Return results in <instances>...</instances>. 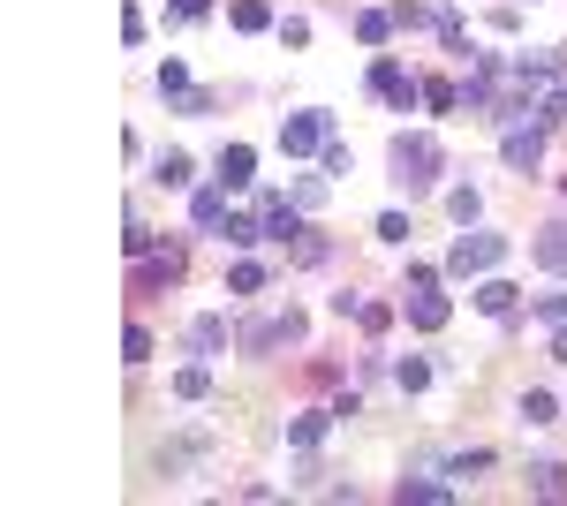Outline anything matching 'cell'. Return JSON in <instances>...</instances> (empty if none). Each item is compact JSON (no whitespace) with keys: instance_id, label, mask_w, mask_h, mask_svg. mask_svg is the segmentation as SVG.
<instances>
[{"instance_id":"cell-21","label":"cell","mask_w":567,"mask_h":506,"mask_svg":"<svg viewBox=\"0 0 567 506\" xmlns=\"http://www.w3.org/2000/svg\"><path fill=\"white\" fill-rule=\"evenodd\" d=\"M227 287H235V295H258V287H265V265H250V257H242V265L227 272Z\"/></svg>"},{"instance_id":"cell-16","label":"cell","mask_w":567,"mask_h":506,"mask_svg":"<svg viewBox=\"0 0 567 506\" xmlns=\"http://www.w3.org/2000/svg\"><path fill=\"white\" fill-rule=\"evenodd\" d=\"M386 31H394V16H378V8H363V16H356V38H363V46H386Z\"/></svg>"},{"instance_id":"cell-6","label":"cell","mask_w":567,"mask_h":506,"mask_svg":"<svg viewBox=\"0 0 567 506\" xmlns=\"http://www.w3.org/2000/svg\"><path fill=\"white\" fill-rule=\"evenodd\" d=\"M409 325H416V333H439V325H447V295H431V287H409Z\"/></svg>"},{"instance_id":"cell-32","label":"cell","mask_w":567,"mask_h":506,"mask_svg":"<svg viewBox=\"0 0 567 506\" xmlns=\"http://www.w3.org/2000/svg\"><path fill=\"white\" fill-rule=\"evenodd\" d=\"M552 363H567V325H552Z\"/></svg>"},{"instance_id":"cell-24","label":"cell","mask_w":567,"mask_h":506,"mask_svg":"<svg viewBox=\"0 0 567 506\" xmlns=\"http://www.w3.org/2000/svg\"><path fill=\"white\" fill-rule=\"evenodd\" d=\"M159 91H167V99H182V91H189V68L167 61V68H159Z\"/></svg>"},{"instance_id":"cell-22","label":"cell","mask_w":567,"mask_h":506,"mask_svg":"<svg viewBox=\"0 0 567 506\" xmlns=\"http://www.w3.org/2000/svg\"><path fill=\"white\" fill-rule=\"evenodd\" d=\"M560 416V401H552V393H522V423H552Z\"/></svg>"},{"instance_id":"cell-11","label":"cell","mask_w":567,"mask_h":506,"mask_svg":"<svg viewBox=\"0 0 567 506\" xmlns=\"http://www.w3.org/2000/svg\"><path fill=\"white\" fill-rule=\"evenodd\" d=\"M477 310H484V318H507V310H515V287H507V280H484L477 287Z\"/></svg>"},{"instance_id":"cell-2","label":"cell","mask_w":567,"mask_h":506,"mask_svg":"<svg viewBox=\"0 0 567 506\" xmlns=\"http://www.w3.org/2000/svg\"><path fill=\"white\" fill-rule=\"evenodd\" d=\"M326 144H333V114H318V106H310V114H288V121H280V152H288V159L326 152Z\"/></svg>"},{"instance_id":"cell-9","label":"cell","mask_w":567,"mask_h":506,"mask_svg":"<svg viewBox=\"0 0 567 506\" xmlns=\"http://www.w3.org/2000/svg\"><path fill=\"white\" fill-rule=\"evenodd\" d=\"M189 348H197V355H220L227 348V318H197V325H189Z\"/></svg>"},{"instance_id":"cell-28","label":"cell","mask_w":567,"mask_h":506,"mask_svg":"<svg viewBox=\"0 0 567 506\" xmlns=\"http://www.w3.org/2000/svg\"><path fill=\"white\" fill-rule=\"evenodd\" d=\"M447 469H454V476H477V469H492V454H484V446H477V454H454Z\"/></svg>"},{"instance_id":"cell-17","label":"cell","mask_w":567,"mask_h":506,"mask_svg":"<svg viewBox=\"0 0 567 506\" xmlns=\"http://www.w3.org/2000/svg\"><path fill=\"white\" fill-rule=\"evenodd\" d=\"M530 484L545 491V499H567V469H560V461H545V469H530Z\"/></svg>"},{"instance_id":"cell-26","label":"cell","mask_w":567,"mask_h":506,"mask_svg":"<svg viewBox=\"0 0 567 506\" xmlns=\"http://www.w3.org/2000/svg\"><path fill=\"white\" fill-rule=\"evenodd\" d=\"M439 38H447V53H462V16L454 8H439Z\"/></svg>"},{"instance_id":"cell-3","label":"cell","mask_w":567,"mask_h":506,"mask_svg":"<svg viewBox=\"0 0 567 506\" xmlns=\"http://www.w3.org/2000/svg\"><path fill=\"white\" fill-rule=\"evenodd\" d=\"M499 257H507V235H484V227H477V235H462V242H454L447 272H462V280H469V272H492Z\"/></svg>"},{"instance_id":"cell-31","label":"cell","mask_w":567,"mask_h":506,"mask_svg":"<svg viewBox=\"0 0 567 506\" xmlns=\"http://www.w3.org/2000/svg\"><path fill=\"white\" fill-rule=\"evenodd\" d=\"M174 16H182V23H197V16H212V0H174Z\"/></svg>"},{"instance_id":"cell-1","label":"cell","mask_w":567,"mask_h":506,"mask_svg":"<svg viewBox=\"0 0 567 506\" xmlns=\"http://www.w3.org/2000/svg\"><path fill=\"white\" fill-rule=\"evenodd\" d=\"M394 182L409 189V197H424V189L439 182V144H431V136H394Z\"/></svg>"},{"instance_id":"cell-25","label":"cell","mask_w":567,"mask_h":506,"mask_svg":"<svg viewBox=\"0 0 567 506\" xmlns=\"http://www.w3.org/2000/svg\"><path fill=\"white\" fill-rule=\"evenodd\" d=\"M378 242H409V220L401 212H378Z\"/></svg>"},{"instance_id":"cell-10","label":"cell","mask_w":567,"mask_h":506,"mask_svg":"<svg viewBox=\"0 0 567 506\" xmlns=\"http://www.w3.org/2000/svg\"><path fill=\"white\" fill-rule=\"evenodd\" d=\"M537 265H545V272H567V227H545V235H537Z\"/></svg>"},{"instance_id":"cell-29","label":"cell","mask_w":567,"mask_h":506,"mask_svg":"<svg viewBox=\"0 0 567 506\" xmlns=\"http://www.w3.org/2000/svg\"><path fill=\"white\" fill-rule=\"evenodd\" d=\"M537 121H567V84L545 91V106H537Z\"/></svg>"},{"instance_id":"cell-20","label":"cell","mask_w":567,"mask_h":506,"mask_svg":"<svg viewBox=\"0 0 567 506\" xmlns=\"http://www.w3.org/2000/svg\"><path fill=\"white\" fill-rule=\"evenodd\" d=\"M447 212H454V220H462V227H477L484 197H477V189H454V197H447Z\"/></svg>"},{"instance_id":"cell-19","label":"cell","mask_w":567,"mask_h":506,"mask_svg":"<svg viewBox=\"0 0 567 506\" xmlns=\"http://www.w3.org/2000/svg\"><path fill=\"white\" fill-rule=\"evenodd\" d=\"M265 235H280V242H288V235H303V220H295L288 204H265Z\"/></svg>"},{"instance_id":"cell-5","label":"cell","mask_w":567,"mask_h":506,"mask_svg":"<svg viewBox=\"0 0 567 506\" xmlns=\"http://www.w3.org/2000/svg\"><path fill=\"white\" fill-rule=\"evenodd\" d=\"M499 159H507L515 174H537V159H545V136H537V129H522V121H515V129L499 136Z\"/></svg>"},{"instance_id":"cell-13","label":"cell","mask_w":567,"mask_h":506,"mask_svg":"<svg viewBox=\"0 0 567 506\" xmlns=\"http://www.w3.org/2000/svg\"><path fill=\"white\" fill-rule=\"evenodd\" d=\"M189 174H197V167H189V152H167V159L152 167V182H159V189H182Z\"/></svg>"},{"instance_id":"cell-14","label":"cell","mask_w":567,"mask_h":506,"mask_svg":"<svg viewBox=\"0 0 567 506\" xmlns=\"http://www.w3.org/2000/svg\"><path fill=\"white\" fill-rule=\"evenodd\" d=\"M401 499L431 506V499H447V484H439V476H401Z\"/></svg>"},{"instance_id":"cell-8","label":"cell","mask_w":567,"mask_h":506,"mask_svg":"<svg viewBox=\"0 0 567 506\" xmlns=\"http://www.w3.org/2000/svg\"><path fill=\"white\" fill-rule=\"evenodd\" d=\"M250 167H258V152H250V144H227V152H220V182H227V189L250 182Z\"/></svg>"},{"instance_id":"cell-15","label":"cell","mask_w":567,"mask_h":506,"mask_svg":"<svg viewBox=\"0 0 567 506\" xmlns=\"http://www.w3.org/2000/svg\"><path fill=\"white\" fill-rule=\"evenodd\" d=\"M174 393H182V401H205V393H212V371H205V363H189V371L174 378Z\"/></svg>"},{"instance_id":"cell-27","label":"cell","mask_w":567,"mask_h":506,"mask_svg":"<svg viewBox=\"0 0 567 506\" xmlns=\"http://www.w3.org/2000/svg\"><path fill=\"white\" fill-rule=\"evenodd\" d=\"M424 106H439V114H447V106H462V91H454V84H424Z\"/></svg>"},{"instance_id":"cell-23","label":"cell","mask_w":567,"mask_h":506,"mask_svg":"<svg viewBox=\"0 0 567 506\" xmlns=\"http://www.w3.org/2000/svg\"><path fill=\"white\" fill-rule=\"evenodd\" d=\"M394 378H401V393H424V386H431V363H416V355H409Z\"/></svg>"},{"instance_id":"cell-7","label":"cell","mask_w":567,"mask_h":506,"mask_svg":"<svg viewBox=\"0 0 567 506\" xmlns=\"http://www.w3.org/2000/svg\"><path fill=\"white\" fill-rule=\"evenodd\" d=\"M189 220L205 227V235H212V227H227V182H220V189H197V204H189Z\"/></svg>"},{"instance_id":"cell-4","label":"cell","mask_w":567,"mask_h":506,"mask_svg":"<svg viewBox=\"0 0 567 506\" xmlns=\"http://www.w3.org/2000/svg\"><path fill=\"white\" fill-rule=\"evenodd\" d=\"M371 91H378L386 106H416V99H424V84H416V76H409L401 61H386V53L371 61Z\"/></svg>"},{"instance_id":"cell-18","label":"cell","mask_w":567,"mask_h":506,"mask_svg":"<svg viewBox=\"0 0 567 506\" xmlns=\"http://www.w3.org/2000/svg\"><path fill=\"white\" fill-rule=\"evenodd\" d=\"M265 23H273L265 0H235V31H265Z\"/></svg>"},{"instance_id":"cell-12","label":"cell","mask_w":567,"mask_h":506,"mask_svg":"<svg viewBox=\"0 0 567 506\" xmlns=\"http://www.w3.org/2000/svg\"><path fill=\"white\" fill-rule=\"evenodd\" d=\"M326 423H333L326 408H310V416H295V423H288V446H318V439H326Z\"/></svg>"},{"instance_id":"cell-30","label":"cell","mask_w":567,"mask_h":506,"mask_svg":"<svg viewBox=\"0 0 567 506\" xmlns=\"http://www.w3.org/2000/svg\"><path fill=\"white\" fill-rule=\"evenodd\" d=\"M537 318H552V325H567V295H537Z\"/></svg>"}]
</instances>
